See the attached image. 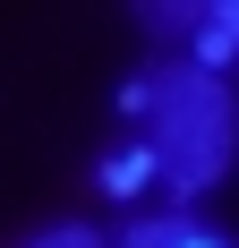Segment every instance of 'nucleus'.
<instances>
[{"instance_id":"obj_1","label":"nucleus","mask_w":239,"mask_h":248,"mask_svg":"<svg viewBox=\"0 0 239 248\" xmlns=\"http://www.w3.org/2000/svg\"><path fill=\"white\" fill-rule=\"evenodd\" d=\"M128 111H145V154L154 171L171 180V197H196L231 171L239 154V103L214 69L196 60H171V69H145L128 86Z\"/></svg>"},{"instance_id":"obj_2","label":"nucleus","mask_w":239,"mask_h":248,"mask_svg":"<svg viewBox=\"0 0 239 248\" xmlns=\"http://www.w3.org/2000/svg\"><path fill=\"white\" fill-rule=\"evenodd\" d=\"M120 248H222V240H214L205 223H188V214H145Z\"/></svg>"},{"instance_id":"obj_3","label":"nucleus","mask_w":239,"mask_h":248,"mask_svg":"<svg viewBox=\"0 0 239 248\" xmlns=\"http://www.w3.org/2000/svg\"><path fill=\"white\" fill-rule=\"evenodd\" d=\"M34 248H103V231H94V223H69V231H43Z\"/></svg>"}]
</instances>
